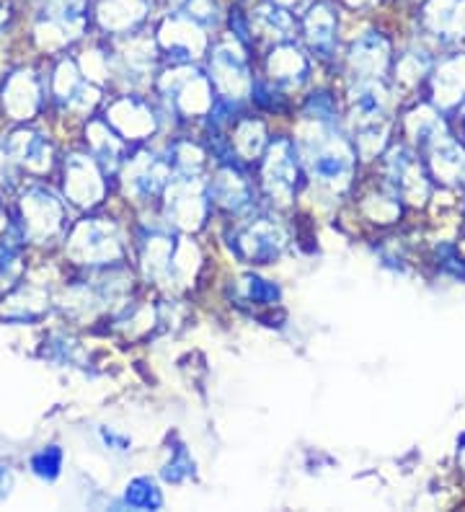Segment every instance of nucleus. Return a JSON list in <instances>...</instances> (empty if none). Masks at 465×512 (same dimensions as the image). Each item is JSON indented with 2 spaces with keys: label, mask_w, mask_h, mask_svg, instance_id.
<instances>
[{
  "label": "nucleus",
  "mask_w": 465,
  "mask_h": 512,
  "mask_svg": "<svg viewBox=\"0 0 465 512\" xmlns=\"http://www.w3.org/2000/svg\"><path fill=\"white\" fill-rule=\"evenodd\" d=\"M8 16H11V6H8V3H3V0H0V26L6 24Z\"/></svg>",
  "instance_id": "nucleus-5"
},
{
  "label": "nucleus",
  "mask_w": 465,
  "mask_h": 512,
  "mask_svg": "<svg viewBox=\"0 0 465 512\" xmlns=\"http://www.w3.org/2000/svg\"><path fill=\"white\" fill-rule=\"evenodd\" d=\"M127 502L135 507H161V494H158L153 481L137 479L135 484L127 489Z\"/></svg>",
  "instance_id": "nucleus-3"
},
{
  "label": "nucleus",
  "mask_w": 465,
  "mask_h": 512,
  "mask_svg": "<svg viewBox=\"0 0 465 512\" xmlns=\"http://www.w3.org/2000/svg\"><path fill=\"white\" fill-rule=\"evenodd\" d=\"M349 3H354V6H357V3H367V0H349Z\"/></svg>",
  "instance_id": "nucleus-6"
},
{
  "label": "nucleus",
  "mask_w": 465,
  "mask_h": 512,
  "mask_svg": "<svg viewBox=\"0 0 465 512\" xmlns=\"http://www.w3.org/2000/svg\"><path fill=\"white\" fill-rule=\"evenodd\" d=\"M303 26L308 39L316 47H326L334 42L336 32V11L329 3H310V8L303 16Z\"/></svg>",
  "instance_id": "nucleus-1"
},
{
  "label": "nucleus",
  "mask_w": 465,
  "mask_h": 512,
  "mask_svg": "<svg viewBox=\"0 0 465 512\" xmlns=\"http://www.w3.org/2000/svg\"><path fill=\"white\" fill-rule=\"evenodd\" d=\"M62 469V450L57 445H50V448L39 450L37 456L31 458V471L44 481H52L60 476Z\"/></svg>",
  "instance_id": "nucleus-2"
},
{
  "label": "nucleus",
  "mask_w": 465,
  "mask_h": 512,
  "mask_svg": "<svg viewBox=\"0 0 465 512\" xmlns=\"http://www.w3.org/2000/svg\"><path fill=\"white\" fill-rule=\"evenodd\" d=\"M47 3H50V0H47Z\"/></svg>",
  "instance_id": "nucleus-7"
},
{
  "label": "nucleus",
  "mask_w": 465,
  "mask_h": 512,
  "mask_svg": "<svg viewBox=\"0 0 465 512\" xmlns=\"http://www.w3.org/2000/svg\"><path fill=\"white\" fill-rule=\"evenodd\" d=\"M11 489H13V474L0 466V500H6L8 494H11Z\"/></svg>",
  "instance_id": "nucleus-4"
}]
</instances>
